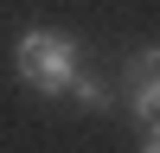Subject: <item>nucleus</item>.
I'll return each instance as SVG.
<instances>
[{"label": "nucleus", "instance_id": "nucleus-1", "mask_svg": "<svg viewBox=\"0 0 160 153\" xmlns=\"http://www.w3.org/2000/svg\"><path fill=\"white\" fill-rule=\"evenodd\" d=\"M13 70L38 96H71V76L83 70V51H77V38L51 32V26H26L19 45H13Z\"/></svg>", "mask_w": 160, "mask_h": 153}, {"label": "nucleus", "instance_id": "nucleus-2", "mask_svg": "<svg viewBox=\"0 0 160 153\" xmlns=\"http://www.w3.org/2000/svg\"><path fill=\"white\" fill-rule=\"evenodd\" d=\"M128 109L135 115H160V45H148V51H135L128 58Z\"/></svg>", "mask_w": 160, "mask_h": 153}, {"label": "nucleus", "instance_id": "nucleus-3", "mask_svg": "<svg viewBox=\"0 0 160 153\" xmlns=\"http://www.w3.org/2000/svg\"><path fill=\"white\" fill-rule=\"evenodd\" d=\"M71 96L83 102V109H109V102H115L109 89H102V76H90V70H77V76H71Z\"/></svg>", "mask_w": 160, "mask_h": 153}, {"label": "nucleus", "instance_id": "nucleus-4", "mask_svg": "<svg viewBox=\"0 0 160 153\" xmlns=\"http://www.w3.org/2000/svg\"><path fill=\"white\" fill-rule=\"evenodd\" d=\"M135 153H160V115H148V128H141V147Z\"/></svg>", "mask_w": 160, "mask_h": 153}]
</instances>
